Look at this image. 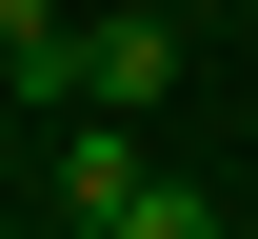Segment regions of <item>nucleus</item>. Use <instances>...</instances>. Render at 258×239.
Returning a JSON list of instances; mask_svg holds the SVG:
<instances>
[{
  "label": "nucleus",
  "instance_id": "5",
  "mask_svg": "<svg viewBox=\"0 0 258 239\" xmlns=\"http://www.w3.org/2000/svg\"><path fill=\"white\" fill-rule=\"evenodd\" d=\"M139 20H219V0H139Z\"/></svg>",
  "mask_w": 258,
  "mask_h": 239
},
{
  "label": "nucleus",
  "instance_id": "3",
  "mask_svg": "<svg viewBox=\"0 0 258 239\" xmlns=\"http://www.w3.org/2000/svg\"><path fill=\"white\" fill-rule=\"evenodd\" d=\"M99 239H219V200H199V179H139V200L99 219Z\"/></svg>",
  "mask_w": 258,
  "mask_h": 239
},
{
  "label": "nucleus",
  "instance_id": "4",
  "mask_svg": "<svg viewBox=\"0 0 258 239\" xmlns=\"http://www.w3.org/2000/svg\"><path fill=\"white\" fill-rule=\"evenodd\" d=\"M20 40H60V0H0V60H20Z\"/></svg>",
  "mask_w": 258,
  "mask_h": 239
},
{
  "label": "nucleus",
  "instance_id": "2",
  "mask_svg": "<svg viewBox=\"0 0 258 239\" xmlns=\"http://www.w3.org/2000/svg\"><path fill=\"white\" fill-rule=\"evenodd\" d=\"M139 179H159V160H139V139H119V120H80V139H60V219H80V239H99V219H119V200H139Z\"/></svg>",
  "mask_w": 258,
  "mask_h": 239
},
{
  "label": "nucleus",
  "instance_id": "1",
  "mask_svg": "<svg viewBox=\"0 0 258 239\" xmlns=\"http://www.w3.org/2000/svg\"><path fill=\"white\" fill-rule=\"evenodd\" d=\"M179 40H199V20L99 0V20H80V100H99V120H159V100H179Z\"/></svg>",
  "mask_w": 258,
  "mask_h": 239
}]
</instances>
